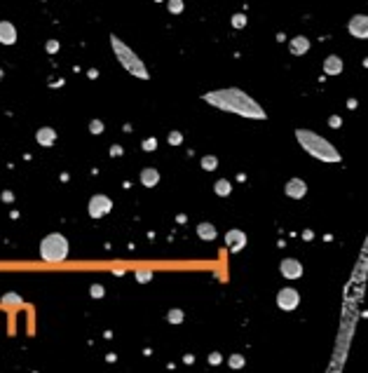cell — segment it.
I'll return each mask as SVG.
<instances>
[{
	"label": "cell",
	"mask_w": 368,
	"mask_h": 373,
	"mask_svg": "<svg viewBox=\"0 0 368 373\" xmlns=\"http://www.w3.org/2000/svg\"><path fill=\"white\" fill-rule=\"evenodd\" d=\"M207 103L216 106L218 110L232 113V115L251 117V120H265V110L256 99H251L246 92L237 89V87H225V89H216V92H207L202 96Z\"/></svg>",
	"instance_id": "1"
},
{
	"label": "cell",
	"mask_w": 368,
	"mask_h": 373,
	"mask_svg": "<svg viewBox=\"0 0 368 373\" xmlns=\"http://www.w3.org/2000/svg\"><path fill=\"white\" fill-rule=\"evenodd\" d=\"M296 139L303 146L305 153H310L312 157L322 160V162H340V153L336 150L333 143L319 136L317 132H310V129H296Z\"/></svg>",
	"instance_id": "2"
},
{
	"label": "cell",
	"mask_w": 368,
	"mask_h": 373,
	"mask_svg": "<svg viewBox=\"0 0 368 373\" xmlns=\"http://www.w3.org/2000/svg\"><path fill=\"white\" fill-rule=\"evenodd\" d=\"M110 45H113V52H115L120 66H122L127 73H131V75L138 78V80H148V78H150V75H148L146 63H143V59H138V56L131 52L129 45H124L117 35H110Z\"/></svg>",
	"instance_id": "3"
},
{
	"label": "cell",
	"mask_w": 368,
	"mask_h": 373,
	"mask_svg": "<svg viewBox=\"0 0 368 373\" xmlns=\"http://www.w3.org/2000/svg\"><path fill=\"white\" fill-rule=\"evenodd\" d=\"M68 251H70V244L68 240L59 233H52L42 237L40 242V258L45 261V263H61L68 258Z\"/></svg>",
	"instance_id": "4"
},
{
	"label": "cell",
	"mask_w": 368,
	"mask_h": 373,
	"mask_svg": "<svg viewBox=\"0 0 368 373\" xmlns=\"http://www.w3.org/2000/svg\"><path fill=\"white\" fill-rule=\"evenodd\" d=\"M110 209H113V200H110L108 195H94L92 200H89V204H87V211H89L92 218L106 216Z\"/></svg>",
	"instance_id": "5"
},
{
	"label": "cell",
	"mask_w": 368,
	"mask_h": 373,
	"mask_svg": "<svg viewBox=\"0 0 368 373\" xmlns=\"http://www.w3.org/2000/svg\"><path fill=\"white\" fill-rule=\"evenodd\" d=\"M277 305L282 308V310H296L300 305V294L296 291L293 287H284L279 289V294H277Z\"/></svg>",
	"instance_id": "6"
},
{
	"label": "cell",
	"mask_w": 368,
	"mask_h": 373,
	"mask_svg": "<svg viewBox=\"0 0 368 373\" xmlns=\"http://www.w3.org/2000/svg\"><path fill=\"white\" fill-rule=\"evenodd\" d=\"M347 31H350V35H354V38H368V16L366 14H354L352 19H350V23H347Z\"/></svg>",
	"instance_id": "7"
},
{
	"label": "cell",
	"mask_w": 368,
	"mask_h": 373,
	"mask_svg": "<svg viewBox=\"0 0 368 373\" xmlns=\"http://www.w3.org/2000/svg\"><path fill=\"white\" fill-rule=\"evenodd\" d=\"M279 270L284 275L286 280H298L300 275H303V263H300L298 258H284L282 265H279Z\"/></svg>",
	"instance_id": "8"
},
{
	"label": "cell",
	"mask_w": 368,
	"mask_h": 373,
	"mask_svg": "<svg viewBox=\"0 0 368 373\" xmlns=\"http://www.w3.org/2000/svg\"><path fill=\"white\" fill-rule=\"evenodd\" d=\"M284 193H286V197H291V200H300V197H305V193H307V183L303 179L286 181Z\"/></svg>",
	"instance_id": "9"
},
{
	"label": "cell",
	"mask_w": 368,
	"mask_h": 373,
	"mask_svg": "<svg viewBox=\"0 0 368 373\" xmlns=\"http://www.w3.org/2000/svg\"><path fill=\"white\" fill-rule=\"evenodd\" d=\"M225 244H228V249L230 251H242V249L246 247V233H242V230H228V235H225Z\"/></svg>",
	"instance_id": "10"
},
{
	"label": "cell",
	"mask_w": 368,
	"mask_h": 373,
	"mask_svg": "<svg viewBox=\"0 0 368 373\" xmlns=\"http://www.w3.org/2000/svg\"><path fill=\"white\" fill-rule=\"evenodd\" d=\"M16 28L12 21H0V45H14Z\"/></svg>",
	"instance_id": "11"
},
{
	"label": "cell",
	"mask_w": 368,
	"mask_h": 373,
	"mask_svg": "<svg viewBox=\"0 0 368 373\" xmlns=\"http://www.w3.org/2000/svg\"><path fill=\"white\" fill-rule=\"evenodd\" d=\"M324 73L326 75H340L343 73V59L336 54L326 56V61H324Z\"/></svg>",
	"instance_id": "12"
},
{
	"label": "cell",
	"mask_w": 368,
	"mask_h": 373,
	"mask_svg": "<svg viewBox=\"0 0 368 373\" xmlns=\"http://www.w3.org/2000/svg\"><path fill=\"white\" fill-rule=\"evenodd\" d=\"M289 49H291V54H296V56L305 54L307 49H310V40H307L305 35H296V38L289 42Z\"/></svg>",
	"instance_id": "13"
},
{
	"label": "cell",
	"mask_w": 368,
	"mask_h": 373,
	"mask_svg": "<svg viewBox=\"0 0 368 373\" xmlns=\"http://www.w3.org/2000/svg\"><path fill=\"white\" fill-rule=\"evenodd\" d=\"M35 141H38L40 146H52L54 141H56V132H54L52 127H40L38 134H35Z\"/></svg>",
	"instance_id": "14"
},
{
	"label": "cell",
	"mask_w": 368,
	"mask_h": 373,
	"mask_svg": "<svg viewBox=\"0 0 368 373\" xmlns=\"http://www.w3.org/2000/svg\"><path fill=\"white\" fill-rule=\"evenodd\" d=\"M141 183L146 188H155L157 183H160V171L153 169V167H148V169L141 171Z\"/></svg>",
	"instance_id": "15"
},
{
	"label": "cell",
	"mask_w": 368,
	"mask_h": 373,
	"mask_svg": "<svg viewBox=\"0 0 368 373\" xmlns=\"http://www.w3.org/2000/svg\"><path fill=\"white\" fill-rule=\"evenodd\" d=\"M197 235H200V240H207V242H211V240H216V235H218V230L214 228V223H200L197 226Z\"/></svg>",
	"instance_id": "16"
},
{
	"label": "cell",
	"mask_w": 368,
	"mask_h": 373,
	"mask_svg": "<svg viewBox=\"0 0 368 373\" xmlns=\"http://www.w3.org/2000/svg\"><path fill=\"white\" fill-rule=\"evenodd\" d=\"M214 193L221 195V197H228V195L232 193V183L228 179H218L216 181V186H214Z\"/></svg>",
	"instance_id": "17"
},
{
	"label": "cell",
	"mask_w": 368,
	"mask_h": 373,
	"mask_svg": "<svg viewBox=\"0 0 368 373\" xmlns=\"http://www.w3.org/2000/svg\"><path fill=\"white\" fill-rule=\"evenodd\" d=\"M23 301L19 294H5L2 296V305H7V308H19Z\"/></svg>",
	"instance_id": "18"
},
{
	"label": "cell",
	"mask_w": 368,
	"mask_h": 373,
	"mask_svg": "<svg viewBox=\"0 0 368 373\" xmlns=\"http://www.w3.org/2000/svg\"><path fill=\"white\" fill-rule=\"evenodd\" d=\"M183 319H185V315H183V310H178V308H174V310L167 312V322H169V324H181Z\"/></svg>",
	"instance_id": "19"
},
{
	"label": "cell",
	"mask_w": 368,
	"mask_h": 373,
	"mask_svg": "<svg viewBox=\"0 0 368 373\" xmlns=\"http://www.w3.org/2000/svg\"><path fill=\"white\" fill-rule=\"evenodd\" d=\"M202 169H207V171H214L216 167H218V157L216 155H204L202 157Z\"/></svg>",
	"instance_id": "20"
},
{
	"label": "cell",
	"mask_w": 368,
	"mask_h": 373,
	"mask_svg": "<svg viewBox=\"0 0 368 373\" xmlns=\"http://www.w3.org/2000/svg\"><path fill=\"white\" fill-rule=\"evenodd\" d=\"M169 12H171V14H181V12H183V0H169Z\"/></svg>",
	"instance_id": "21"
},
{
	"label": "cell",
	"mask_w": 368,
	"mask_h": 373,
	"mask_svg": "<svg viewBox=\"0 0 368 373\" xmlns=\"http://www.w3.org/2000/svg\"><path fill=\"white\" fill-rule=\"evenodd\" d=\"M136 280L138 282H150V280H153V270H138L136 272Z\"/></svg>",
	"instance_id": "22"
},
{
	"label": "cell",
	"mask_w": 368,
	"mask_h": 373,
	"mask_svg": "<svg viewBox=\"0 0 368 373\" xmlns=\"http://www.w3.org/2000/svg\"><path fill=\"white\" fill-rule=\"evenodd\" d=\"M232 26H235V28H244V26H246V16L244 14H235V16H232Z\"/></svg>",
	"instance_id": "23"
},
{
	"label": "cell",
	"mask_w": 368,
	"mask_h": 373,
	"mask_svg": "<svg viewBox=\"0 0 368 373\" xmlns=\"http://www.w3.org/2000/svg\"><path fill=\"white\" fill-rule=\"evenodd\" d=\"M89 132L101 134V132H103V122H101V120H92V122H89Z\"/></svg>",
	"instance_id": "24"
},
{
	"label": "cell",
	"mask_w": 368,
	"mask_h": 373,
	"mask_svg": "<svg viewBox=\"0 0 368 373\" xmlns=\"http://www.w3.org/2000/svg\"><path fill=\"white\" fill-rule=\"evenodd\" d=\"M230 366H232V369H242V366H244V357H242V355H232Z\"/></svg>",
	"instance_id": "25"
},
{
	"label": "cell",
	"mask_w": 368,
	"mask_h": 373,
	"mask_svg": "<svg viewBox=\"0 0 368 373\" xmlns=\"http://www.w3.org/2000/svg\"><path fill=\"white\" fill-rule=\"evenodd\" d=\"M181 141H183V134H181V132H171V134H169V143H171V146H178Z\"/></svg>",
	"instance_id": "26"
},
{
	"label": "cell",
	"mask_w": 368,
	"mask_h": 373,
	"mask_svg": "<svg viewBox=\"0 0 368 373\" xmlns=\"http://www.w3.org/2000/svg\"><path fill=\"white\" fill-rule=\"evenodd\" d=\"M45 49L49 52V54H54V52H59V42H56V40H47Z\"/></svg>",
	"instance_id": "27"
},
{
	"label": "cell",
	"mask_w": 368,
	"mask_h": 373,
	"mask_svg": "<svg viewBox=\"0 0 368 373\" xmlns=\"http://www.w3.org/2000/svg\"><path fill=\"white\" fill-rule=\"evenodd\" d=\"M221 352H211V355H209V364L211 366H216V364H221Z\"/></svg>",
	"instance_id": "28"
},
{
	"label": "cell",
	"mask_w": 368,
	"mask_h": 373,
	"mask_svg": "<svg viewBox=\"0 0 368 373\" xmlns=\"http://www.w3.org/2000/svg\"><path fill=\"white\" fill-rule=\"evenodd\" d=\"M329 124H331V127H333V129H338V127L343 124V120H340V117H338V115H331V117H329Z\"/></svg>",
	"instance_id": "29"
},
{
	"label": "cell",
	"mask_w": 368,
	"mask_h": 373,
	"mask_svg": "<svg viewBox=\"0 0 368 373\" xmlns=\"http://www.w3.org/2000/svg\"><path fill=\"white\" fill-rule=\"evenodd\" d=\"M155 146H157V141H155V139H146V141H143V150H155Z\"/></svg>",
	"instance_id": "30"
},
{
	"label": "cell",
	"mask_w": 368,
	"mask_h": 373,
	"mask_svg": "<svg viewBox=\"0 0 368 373\" xmlns=\"http://www.w3.org/2000/svg\"><path fill=\"white\" fill-rule=\"evenodd\" d=\"M92 296H94V298H101V296H103V287H101V284H94V287H92Z\"/></svg>",
	"instance_id": "31"
},
{
	"label": "cell",
	"mask_w": 368,
	"mask_h": 373,
	"mask_svg": "<svg viewBox=\"0 0 368 373\" xmlns=\"http://www.w3.org/2000/svg\"><path fill=\"white\" fill-rule=\"evenodd\" d=\"M110 155H113V157H120V155H122V148H120V146H113V148H110Z\"/></svg>",
	"instance_id": "32"
},
{
	"label": "cell",
	"mask_w": 368,
	"mask_h": 373,
	"mask_svg": "<svg viewBox=\"0 0 368 373\" xmlns=\"http://www.w3.org/2000/svg\"><path fill=\"white\" fill-rule=\"evenodd\" d=\"M2 200H5V202H12V200H14V195L9 193V190H5V193H2Z\"/></svg>",
	"instance_id": "33"
}]
</instances>
